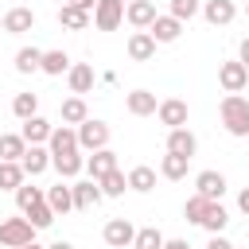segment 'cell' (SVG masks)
<instances>
[{"instance_id":"484cf974","label":"cell","mask_w":249,"mask_h":249,"mask_svg":"<svg viewBox=\"0 0 249 249\" xmlns=\"http://www.w3.org/2000/svg\"><path fill=\"white\" fill-rule=\"evenodd\" d=\"M128 191H140V195H148V191H156V171L148 167V163H136L128 175Z\"/></svg>"},{"instance_id":"7bdbcfd3","label":"cell","mask_w":249,"mask_h":249,"mask_svg":"<svg viewBox=\"0 0 249 249\" xmlns=\"http://www.w3.org/2000/svg\"><path fill=\"white\" fill-rule=\"evenodd\" d=\"M66 4H74V8H82V12L93 16V4H97V0H66Z\"/></svg>"},{"instance_id":"f6af8a7d","label":"cell","mask_w":249,"mask_h":249,"mask_svg":"<svg viewBox=\"0 0 249 249\" xmlns=\"http://www.w3.org/2000/svg\"><path fill=\"white\" fill-rule=\"evenodd\" d=\"M47 249H74L70 241H54V245H47Z\"/></svg>"},{"instance_id":"1f68e13d","label":"cell","mask_w":249,"mask_h":249,"mask_svg":"<svg viewBox=\"0 0 249 249\" xmlns=\"http://www.w3.org/2000/svg\"><path fill=\"white\" fill-rule=\"evenodd\" d=\"M226 222H230L226 206H222V202H210V206H206V218H202V230H206V233H222Z\"/></svg>"},{"instance_id":"7c38bea8","label":"cell","mask_w":249,"mask_h":249,"mask_svg":"<svg viewBox=\"0 0 249 249\" xmlns=\"http://www.w3.org/2000/svg\"><path fill=\"white\" fill-rule=\"evenodd\" d=\"M31 27H35V12H31V8L19 4V8H8V12H4V31H8V35H27Z\"/></svg>"},{"instance_id":"e0dca14e","label":"cell","mask_w":249,"mask_h":249,"mask_svg":"<svg viewBox=\"0 0 249 249\" xmlns=\"http://www.w3.org/2000/svg\"><path fill=\"white\" fill-rule=\"evenodd\" d=\"M66 82H70V93H74V97L89 93V89H93V66H89V62H74V66L66 70Z\"/></svg>"},{"instance_id":"8992f818","label":"cell","mask_w":249,"mask_h":249,"mask_svg":"<svg viewBox=\"0 0 249 249\" xmlns=\"http://www.w3.org/2000/svg\"><path fill=\"white\" fill-rule=\"evenodd\" d=\"M156 117H160V124H167V132H171V128H187L191 109H187V101H183V97H167V101H160Z\"/></svg>"},{"instance_id":"44dd1931","label":"cell","mask_w":249,"mask_h":249,"mask_svg":"<svg viewBox=\"0 0 249 249\" xmlns=\"http://www.w3.org/2000/svg\"><path fill=\"white\" fill-rule=\"evenodd\" d=\"M51 128H54V124H51L47 117H39V113H35V117H27V121H23L19 136H23L27 144H47V140H51Z\"/></svg>"},{"instance_id":"d590c367","label":"cell","mask_w":249,"mask_h":249,"mask_svg":"<svg viewBox=\"0 0 249 249\" xmlns=\"http://www.w3.org/2000/svg\"><path fill=\"white\" fill-rule=\"evenodd\" d=\"M206 206H210V198H202V195H191V198H187V206H183V218H187L191 226H202V218H206Z\"/></svg>"},{"instance_id":"ac0fdd59","label":"cell","mask_w":249,"mask_h":249,"mask_svg":"<svg viewBox=\"0 0 249 249\" xmlns=\"http://www.w3.org/2000/svg\"><path fill=\"white\" fill-rule=\"evenodd\" d=\"M167 152H171V156H187V160H191V156L198 152L195 132H191V128H171V132H167Z\"/></svg>"},{"instance_id":"d4e9b609","label":"cell","mask_w":249,"mask_h":249,"mask_svg":"<svg viewBox=\"0 0 249 249\" xmlns=\"http://www.w3.org/2000/svg\"><path fill=\"white\" fill-rule=\"evenodd\" d=\"M58 23L70 27V31H86V27L93 23V16L82 12V8H74V4H62V8H58Z\"/></svg>"},{"instance_id":"bcb514c9","label":"cell","mask_w":249,"mask_h":249,"mask_svg":"<svg viewBox=\"0 0 249 249\" xmlns=\"http://www.w3.org/2000/svg\"><path fill=\"white\" fill-rule=\"evenodd\" d=\"M19 249H43V245H39V241H31V245H19Z\"/></svg>"},{"instance_id":"83f0119b","label":"cell","mask_w":249,"mask_h":249,"mask_svg":"<svg viewBox=\"0 0 249 249\" xmlns=\"http://www.w3.org/2000/svg\"><path fill=\"white\" fill-rule=\"evenodd\" d=\"M58 117H62V124H82V121L89 117V109H86L82 97H66V101L58 105Z\"/></svg>"},{"instance_id":"277c9868","label":"cell","mask_w":249,"mask_h":249,"mask_svg":"<svg viewBox=\"0 0 249 249\" xmlns=\"http://www.w3.org/2000/svg\"><path fill=\"white\" fill-rule=\"evenodd\" d=\"M101 237H105V245H109V249H132L136 226H132L128 218H109V222H105V230H101Z\"/></svg>"},{"instance_id":"52a82bcc","label":"cell","mask_w":249,"mask_h":249,"mask_svg":"<svg viewBox=\"0 0 249 249\" xmlns=\"http://www.w3.org/2000/svg\"><path fill=\"white\" fill-rule=\"evenodd\" d=\"M218 86L226 89V93H241L245 86H249V70L233 58V62H222L218 66Z\"/></svg>"},{"instance_id":"ffe728a7","label":"cell","mask_w":249,"mask_h":249,"mask_svg":"<svg viewBox=\"0 0 249 249\" xmlns=\"http://www.w3.org/2000/svg\"><path fill=\"white\" fill-rule=\"evenodd\" d=\"M43 198H47V206L54 210V218L74 210V195H70V183H54V187H47V191H43Z\"/></svg>"},{"instance_id":"ee69618b","label":"cell","mask_w":249,"mask_h":249,"mask_svg":"<svg viewBox=\"0 0 249 249\" xmlns=\"http://www.w3.org/2000/svg\"><path fill=\"white\" fill-rule=\"evenodd\" d=\"M163 249H191V245H187L183 237H167V241H163Z\"/></svg>"},{"instance_id":"ab89813d","label":"cell","mask_w":249,"mask_h":249,"mask_svg":"<svg viewBox=\"0 0 249 249\" xmlns=\"http://www.w3.org/2000/svg\"><path fill=\"white\" fill-rule=\"evenodd\" d=\"M206 249H233V241H226L222 233H210V241H206Z\"/></svg>"},{"instance_id":"d6a6232c","label":"cell","mask_w":249,"mask_h":249,"mask_svg":"<svg viewBox=\"0 0 249 249\" xmlns=\"http://www.w3.org/2000/svg\"><path fill=\"white\" fill-rule=\"evenodd\" d=\"M163 233L156 230V226H140L136 230V237H132V249H163Z\"/></svg>"},{"instance_id":"2e32d148","label":"cell","mask_w":249,"mask_h":249,"mask_svg":"<svg viewBox=\"0 0 249 249\" xmlns=\"http://www.w3.org/2000/svg\"><path fill=\"white\" fill-rule=\"evenodd\" d=\"M124 51H128V58H132V62H148V58H156V39H152L148 31H132Z\"/></svg>"},{"instance_id":"5b68a950","label":"cell","mask_w":249,"mask_h":249,"mask_svg":"<svg viewBox=\"0 0 249 249\" xmlns=\"http://www.w3.org/2000/svg\"><path fill=\"white\" fill-rule=\"evenodd\" d=\"M124 19V0H97L93 4V27L97 31H117Z\"/></svg>"},{"instance_id":"9a60e30c","label":"cell","mask_w":249,"mask_h":249,"mask_svg":"<svg viewBox=\"0 0 249 249\" xmlns=\"http://www.w3.org/2000/svg\"><path fill=\"white\" fill-rule=\"evenodd\" d=\"M148 35H152L156 43H175V39L183 35V23H179L175 16H156L152 27H148Z\"/></svg>"},{"instance_id":"7a4b0ae2","label":"cell","mask_w":249,"mask_h":249,"mask_svg":"<svg viewBox=\"0 0 249 249\" xmlns=\"http://www.w3.org/2000/svg\"><path fill=\"white\" fill-rule=\"evenodd\" d=\"M74 132H78V148H82V152H101V148H109V124H105V121L86 117Z\"/></svg>"},{"instance_id":"8fae6325","label":"cell","mask_w":249,"mask_h":249,"mask_svg":"<svg viewBox=\"0 0 249 249\" xmlns=\"http://www.w3.org/2000/svg\"><path fill=\"white\" fill-rule=\"evenodd\" d=\"M156 16H160V12H156L152 0H128V4H124V19H128L132 27H140V31H148Z\"/></svg>"},{"instance_id":"7dc6e473","label":"cell","mask_w":249,"mask_h":249,"mask_svg":"<svg viewBox=\"0 0 249 249\" xmlns=\"http://www.w3.org/2000/svg\"><path fill=\"white\" fill-rule=\"evenodd\" d=\"M0 31H4V16H0Z\"/></svg>"},{"instance_id":"6da1fadb","label":"cell","mask_w":249,"mask_h":249,"mask_svg":"<svg viewBox=\"0 0 249 249\" xmlns=\"http://www.w3.org/2000/svg\"><path fill=\"white\" fill-rule=\"evenodd\" d=\"M218 113H222V124H226L230 136H249V97L226 93L222 105H218Z\"/></svg>"},{"instance_id":"60d3db41","label":"cell","mask_w":249,"mask_h":249,"mask_svg":"<svg viewBox=\"0 0 249 249\" xmlns=\"http://www.w3.org/2000/svg\"><path fill=\"white\" fill-rule=\"evenodd\" d=\"M237 62L249 70V35H245V39H241V47H237Z\"/></svg>"},{"instance_id":"8d00e7d4","label":"cell","mask_w":249,"mask_h":249,"mask_svg":"<svg viewBox=\"0 0 249 249\" xmlns=\"http://www.w3.org/2000/svg\"><path fill=\"white\" fill-rule=\"evenodd\" d=\"M23 218H27V222H31L35 230H47V226L54 222V210H51V206H47V198H43V202H35V206H31V210H27Z\"/></svg>"},{"instance_id":"c3c4849f","label":"cell","mask_w":249,"mask_h":249,"mask_svg":"<svg viewBox=\"0 0 249 249\" xmlns=\"http://www.w3.org/2000/svg\"><path fill=\"white\" fill-rule=\"evenodd\" d=\"M245 16H249V4H245Z\"/></svg>"},{"instance_id":"4316f807","label":"cell","mask_w":249,"mask_h":249,"mask_svg":"<svg viewBox=\"0 0 249 249\" xmlns=\"http://www.w3.org/2000/svg\"><path fill=\"white\" fill-rule=\"evenodd\" d=\"M39 70H43V74H51V78H58V74H66V70H70V54H66V51H43Z\"/></svg>"},{"instance_id":"74e56055","label":"cell","mask_w":249,"mask_h":249,"mask_svg":"<svg viewBox=\"0 0 249 249\" xmlns=\"http://www.w3.org/2000/svg\"><path fill=\"white\" fill-rule=\"evenodd\" d=\"M23 179H27V175H23L19 163H0V191H16Z\"/></svg>"},{"instance_id":"4fadbf2b","label":"cell","mask_w":249,"mask_h":249,"mask_svg":"<svg viewBox=\"0 0 249 249\" xmlns=\"http://www.w3.org/2000/svg\"><path fill=\"white\" fill-rule=\"evenodd\" d=\"M19 167H23V175H43V171L51 167V152H47V144H27Z\"/></svg>"},{"instance_id":"f546056e","label":"cell","mask_w":249,"mask_h":249,"mask_svg":"<svg viewBox=\"0 0 249 249\" xmlns=\"http://www.w3.org/2000/svg\"><path fill=\"white\" fill-rule=\"evenodd\" d=\"M43 62V51L39 47H19L16 51V74H35Z\"/></svg>"},{"instance_id":"f35d334b","label":"cell","mask_w":249,"mask_h":249,"mask_svg":"<svg viewBox=\"0 0 249 249\" xmlns=\"http://www.w3.org/2000/svg\"><path fill=\"white\" fill-rule=\"evenodd\" d=\"M195 12H198V0H171V12H167V16H175V19L183 23V19H191Z\"/></svg>"},{"instance_id":"e575fe53","label":"cell","mask_w":249,"mask_h":249,"mask_svg":"<svg viewBox=\"0 0 249 249\" xmlns=\"http://www.w3.org/2000/svg\"><path fill=\"white\" fill-rule=\"evenodd\" d=\"M35 202H43V187H31V183H19L16 187V206H19V214H27Z\"/></svg>"},{"instance_id":"3957f363","label":"cell","mask_w":249,"mask_h":249,"mask_svg":"<svg viewBox=\"0 0 249 249\" xmlns=\"http://www.w3.org/2000/svg\"><path fill=\"white\" fill-rule=\"evenodd\" d=\"M35 241V226L27 218H4L0 222V245L4 249H19V245H31Z\"/></svg>"},{"instance_id":"603a6c76","label":"cell","mask_w":249,"mask_h":249,"mask_svg":"<svg viewBox=\"0 0 249 249\" xmlns=\"http://www.w3.org/2000/svg\"><path fill=\"white\" fill-rule=\"evenodd\" d=\"M51 167L62 175V179H78L86 171V156L82 152H70V156H51Z\"/></svg>"},{"instance_id":"9c48e42d","label":"cell","mask_w":249,"mask_h":249,"mask_svg":"<svg viewBox=\"0 0 249 249\" xmlns=\"http://www.w3.org/2000/svg\"><path fill=\"white\" fill-rule=\"evenodd\" d=\"M47 152H51V156L82 152V148H78V132H74L70 124H54V128H51V140H47Z\"/></svg>"},{"instance_id":"30bf717a","label":"cell","mask_w":249,"mask_h":249,"mask_svg":"<svg viewBox=\"0 0 249 249\" xmlns=\"http://www.w3.org/2000/svg\"><path fill=\"white\" fill-rule=\"evenodd\" d=\"M70 195H74V210H93L105 195H101V187H97V179H78V183H70Z\"/></svg>"},{"instance_id":"5bb4252c","label":"cell","mask_w":249,"mask_h":249,"mask_svg":"<svg viewBox=\"0 0 249 249\" xmlns=\"http://www.w3.org/2000/svg\"><path fill=\"white\" fill-rule=\"evenodd\" d=\"M202 16H206V23H214V27H226V23H233V16H237V4H233V0H206V4H202Z\"/></svg>"},{"instance_id":"d6986e66","label":"cell","mask_w":249,"mask_h":249,"mask_svg":"<svg viewBox=\"0 0 249 249\" xmlns=\"http://www.w3.org/2000/svg\"><path fill=\"white\" fill-rule=\"evenodd\" d=\"M86 171H89V179H101V175L117 171V152H113V148L89 152V156H86Z\"/></svg>"},{"instance_id":"b9f144b4","label":"cell","mask_w":249,"mask_h":249,"mask_svg":"<svg viewBox=\"0 0 249 249\" xmlns=\"http://www.w3.org/2000/svg\"><path fill=\"white\" fill-rule=\"evenodd\" d=\"M237 210L249 218V187H241V191H237Z\"/></svg>"},{"instance_id":"ba28073f","label":"cell","mask_w":249,"mask_h":249,"mask_svg":"<svg viewBox=\"0 0 249 249\" xmlns=\"http://www.w3.org/2000/svg\"><path fill=\"white\" fill-rule=\"evenodd\" d=\"M195 195H202V198H210V202H222V195H226V175L222 171H198L195 175Z\"/></svg>"},{"instance_id":"836d02e7","label":"cell","mask_w":249,"mask_h":249,"mask_svg":"<svg viewBox=\"0 0 249 249\" xmlns=\"http://www.w3.org/2000/svg\"><path fill=\"white\" fill-rule=\"evenodd\" d=\"M12 113H16L19 121L35 117V113H39V93H16V97H12Z\"/></svg>"},{"instance_id":"f1b7e54d","label":"cell","mask_w":249,"mask_h":249,"mask_svg":"<svg viewBox=\"0 0 249 249\" xmlns=\"http://www.w3.org/2000/svg\"><path fill=\"white\" fill-rule=\"evenodd\" d=\"M187 167H191L187 156H171V152H167V156L160 160V175L171 179V183H175V179H187Z\"/></svg>"},{"instance_id":"cb8c5ba5","label":"cell","mask_w":249,"mask_h":249,"mask_svg":"<svg viewBox=\"0 0 249 249\" xmlns=\"http://www.w3.org/2000/svg\"><path fill=\"white\" fill-rule=\"evenodd\" d=\"M23 152H27V140L19 132H4L0 136V163H19Z\"/></svg>"},{"instance_id":"4dcf8cb0","label":"cell","mask_w":249,"mask_h":249,"mask_svg":"<svg viewBox=\"0 0 249 249\" xmlns=\"http://www.w3.org/2000/svg\"><path fill=\"white\" fill-rule=\"evenodd\" d=\"M97 187H101V195H105V198H117V195H124V187H128V179H124V171L117 167V171H109V175H101V179H97Z\"/></svg>"},{"instance_id":"7402d4cb","label":"cell","mask_w":249,"mask_h":249,"mask_svg":"<svg viewBox=\"0 0 249 249\" xmlns=\"http://www.w3.org/2000/svg\"><path fill=\"white\" fill-rule=\"evenodd\" d=\"M124 105H128V113H132V117H152V113L160 109L156 93H148V89H132V93L124 97Z\"/></svg>"}]
</instances>
